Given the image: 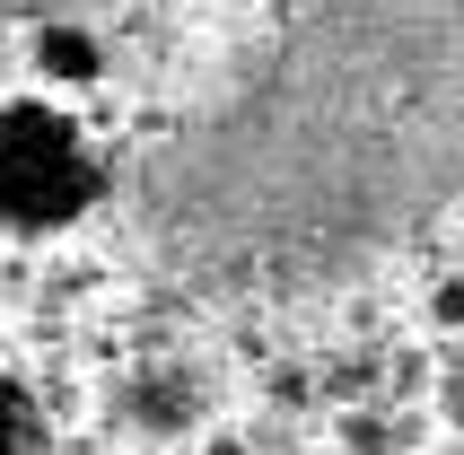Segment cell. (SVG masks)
<instances>
[{
  "label": "cell",
  "instance_id": "obj_2",
  "mask_svg": "<svg viewBox=\"0 0 464 455\" xmlns=\"http://www.w3.org/2000/svg\"><path fill=\"white\" fill-rule=\"evenodd\" d=\"M97 193V158L53 114H0V219H71Z\"/></svg>",
  "mask_w": 464,
  "mask_h": 455
},
{
  "label": "cell",
  "instance_id": "obj_6",
  "mask_svg": "<svg viewBox=\"0 0 464 455\" xmlns=\"http://www.w3.org/2000/svg\"><path fill=\"white\" fill-rule=\"evenodd\" d=\"M447 403H456V411H464V368H456V385H447Z\"/></svg>",
  "mask_w": 464,
  "mask_h": 455
},
{
  "label": "cell",
  "instance_id": "obj_1",
  "mask_svg": "<svg viewBox=\"0 0 464 455\" xmlns=\"http://www.w3.org/2000/svg\"><path fill=\"white\" fill-rule=\"evenodd\" d=\"M464 193V0H307L140 167L184 289L298 298Z\"/></svg>",
  "mask_w": 464,
  "mask_h": 455
},
{
  "label": "cell",
  "instance_id": "obj_3",
  "mask_svg": "<svg viewBox=\"0 0 464 455\" xmlns=\"http://www.w3.org/2000/svg\"><path fill=\"white\" fill-rule=\"evenodd\" d=\"M0 455H35V403L0 377Z\"/></svg>",
  "mask_w": 464,
  "mask_h": 455
},
{
  "label": "cell",
  "instance_id": "obj_5",
  "mask_svg": "<svg viewBox=\"0 0 464 455\" xmlns=\"http://www.w3.org/2000/svg\"><path fill=\"white\" fill-rule=\"evenodd\" d=\"M439 324H447V333L464 324V280H447V289H439Z\"/></svg>",
  "mask_w": 464,
  "mask_h": 455
},
{
  "label": "cell",
  "instance_id": "obj_4",
  "mask_svg": "<svg viewBox=\"0 0 464 455\" xmlns=\"http://www.w3.org/2000/svg\"><path fill=\"white\" fill-rule=\"evenodd\" d=\"M35 53H44V62H53L62 79H88V71H97V53H88V35H44Z\"/></svg>",
  "mask_w": 464,
  "mask_h": 455
}]
</instances>
